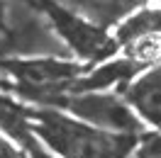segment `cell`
Here are the masks:
<instances>
[{
  "label": "cell",
  "instance_id": "obj_1",
  "mask_svg": "<svg viewBox=\"0 0 161 158\" xmlns=\"http://www.w3.org/2000/svg\"><path fill=\"white\" fill-rule=\"evenodd\" d=\"M27 122L32 136L56 158H130L137 146V136L108 134L51 107H27Z\"/></svg>",
  "mask_w": 161,
  "mask_h": 158
},
{
  "label": "cell",
  "instance_id": "obj_2",
  "mask_svg": "<svg viewBox=\"0 0 161 158\" xmlns=\"http://www.w3.org/2000/svg\"><path fill=\"white\" fill-rule=\"evenodd\" d=\"M61 112L71 114L88 127H95L117 136H137L139 139L147 127L132 112L122 95L115 90H80V92H61L56 102Z\"/></svg>",
  "mask_w": 161,
  "mask_h": 158
},
{
  "label": "cell",
  "instance_id": "obj_3",
  "mask_svg": "<svg viewBox=\"0 0 161 158\" xmlns=\"http://www.w3.org/2000/svg\"><path fill=\"white\" fill-rule=\"evenodd\" d=\"M0 71L8 73L20 92L54 105L64 90L83 76V66L61 59H20L0 61Z\"/></svg>",
  "mask_w": 161,
  "mask_h": 158
},
{
  "label": "cell",
  "instance_id": "obj_4",
  "mask_svg": "<svg viewBox=\"0 0 161 158\" xmlns=\"http://www.w3.org/2000/svg\"><path fill=\"white\" fill-rule=\"evenodd\" d=\"M47 12H49L51 24L59 32V37L73 49V54L80 61L98 63V61H110L117 54V44H115V39L108 29L95 27L88 20L64 10L49 0H47Z\"/></svg>",
  "mask_w": 161,
  "mask_h": 158
},
{
  "label": "cell",
  "instance_id": "obj_5",
  "mask_svg": "<svg viewBox=\"0 0 161 158\" xmlns=\"http://www.w3.org/2000/svg\"><path fill=\"white\" fill-rule=\"evenodd\" d=\"M122 97L144 127L161 131V63L137 73L125 85Z\"/></svg>",
  "mask_w": 161,
  "mask_h": 158
},
{
  "label": "cell",
  "instance_id": "obj_6",
  "mask_svg": "<svg viewBox=\"0 0 161 158\" xmlns=\"http://www.w3.org/2000/svg\"><path fill=\"white\" fill-rule=\"evenodd\" d=\"M49 3L78 15L103 29H112L130 12L149 5V0H49Z\"/></svg>",
  "mask_w": 161,
  "mask_h": 158
},
{
  "label": "cell",
  "instance_id": "obj_7",
  "mask_svg": "<svg viewBox=\"0 0 161 158\" xmlns=\"http://www.w3.org/2000/svg\"><path fill=\"white\" fill-rule=\"evenodd\" d=\"M110 34H112V39H115V44H117V49L125 46L127 41L161 34V10L149 3V5H144L139 10L130 12L125 20H120L112 27Z\"/></svg>",
  "mask_w": 161,
  "mask_h": 158
},
{
  "label": "cell",
  "instance_id": "obj_8",
  "mask_svg": "<svg viewBox=\"0 0 161 158\" xmlns=\"http://www.w3.org/2000/svg\"><path fill=\"white\" fill-rule=\"evenodd\" d=\"M0 134L8 136L10 141H20L22 146L34 139L30 131V122H27V107L3 95H0Z\"/></svg>",
  "mask_w": 161,
  "mask_h": 158
},
{
  "label": "cell",
  "instance_id": "obj_9",
  "mask_svg": "<svg viewBox=\"0 0 161 158\" xmlns=\"http://www.w3.org/2000/svg\"><path fill=\"white\" fill-rule=\"evenodd\" d=\"M137 158H161V131H144L134 146Z\"/></svg>",
  "mask_w": 161,
  "mask_h": 158
},
{
  "label": "cell",
  "instance_id": "obj_10",
  "mask_svg": "<svg viewBox=\"0 0 161 158\" xmlns=\"http://www.w3.org/2000/svg\"><path fill=\"white\" fill-rule=\"evenodd\" d=\"M0 158H27L22 148L15 146V141H10L8 136L0 134Z\"/></svg>",
  "mask_w": 161,
  "mask_h": 158
},
{
  "label": "cell",
  "instance_id": "obj_11",
  "mask_svg": "<svg viewBox=\"0 0 161 158\" xmlns=\"http://www.w3.org/2000/svg\"><path fill=\"white\" fill-rule=\"evenodd\" d=\"M25 156H27V158H56V156H51L37 139H32L30 144H25Z\"/></svg>",
  "mask_w": 161,
  "mask_h": 158
},
{
  "label": "cell",
  "instance_id": "obj_12",
  "mask_svg": "<svg viewBox=\"0 0 161 158\" xmlns=\"http://www.w3.org/2000/svg\"><path fill=\"white\" fill-rule=\"evenodd\" d=\"M8 29V8H5V0H0V32Z\"/></svg>",
  "mask_w": 161,
  "mask_h": 158
},
{
  "label": "cell",
  "instance_id": "obj_13",
  "mask_svg": "<svg viewBox=\"0 0 161 158\" xmlns=\"http://www.w3.org/2000/svg\"><path fill=\"white\" fill-rule=\"evenodd\" d=\"M149 3L154 5V8H159V10H161V0H149Z\"/></svg>",
  "mask_w": 161,
  "mask_h": 158
}]
</instances>
